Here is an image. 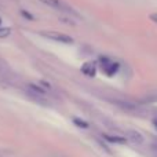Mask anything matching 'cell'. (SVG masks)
Masks as SVG:
<instances>
[{
	"instance_id": "4",
	"label": "cell",
	"mask_w": 157,
	"mask_h": 157,
	"mask_svg": "<svg viewBox=\"0 0 157 157\" xmlns=\"http://www.w3.org/2000/svg\"><path fill=\"white\" fill-rule=\"evenodd\" d=\"M80 71H81V73H83L84 76L95 77V75H97V72H98V65H97V62L88 61V62H84L83 65H81Z\"/></svg>"
},
{
	"instance_id": "3",
	"label": "cell",
	"mask_w": 157,
	"mask_h": 157,
	"mask_svg": "<svg viewBox=\"0 0 157 157\" xmlns=\"http://www.w3.org/2000/svg\"><path fill=\"white\" fill-rule=\"evenodd\" d=\"M41 3H44L46 6L48 7L54 8V10H58V11H62V13H68V14H72V15H76V11L68 4L65 3L63 0H40Z\"/></svg>"
},
{
	"instance_id": "9",
	"label": "cell",
	"mask_w": 157,
	"mask_h": 157,
	"mask_svg": "<svg viewBox=\"0 0 157 157\" xmlns=\"http://www.w3.org/2000/svg\"><path fill=\"white\" fill-rule=\"evenodd\" d=\"M19 14H21V15H24L25 18L30 19V21H32V19H33V15H32V14H29V13H28L26 10H21V11H19Z\"/></svg>"
},
{
	"instance_id": "11",
	"label": "cell",
	"mask_w": 157,
	"mask_h": 157,
	"mask_svg": "<svg viewBox=\"0 0 157 157\" xmlns=\"http://www.w3.org/2000/svg\"><path fill=\"white\" fill-rule=\"evenodd\" d=\"M152 124H153V127H155L156 130H157V117H155V119L152 120Z\"/></svg>"
},
{
	"instance_id": "2",
	"label": "cell",
	"mask_w": 157,
	"mask_h": 157,
	"mask_svg": "<svg viewBox=\"0 0 157 157\" xmlns=\"http://www.w3.org/2000/svg\"><path fill=\"white\" fill-rule=\"evenodd\" d=\"M44 39H48L51 41H55V43H61V44H73L75 40L71 37L69 35H65V33H61V32H41L40 33Z\"/></svg>"
},
{
	"instance_id": "12",
	"label": "cell",
	"mask_w": 157,
	"mask_h": 157,
	"mask_svg": "<svg viewBox=\"0 0 157 157\" xmlns=\"http://www.w3.org/2000/svg\"><path fill=\"white\" fill-rule=\"evenodd\" d=\"M2 76H3V69L0 68V77H2Z\"/></svg>"
},
{
	"instance_id": "1",
	"label": "cell",
	"mask_w": 157,
	"mask_h": 157,
	"mask_svg": "<svg viewBox=\"0 0 157 157\" xmlns=\"http://www.w3.org/2000/svg\"><path fill=\"white\" fill-rule=\"evenodd\" d=\"M97 65H98V69H101V72L108 77L116 76L120 72V68H121L120 62H117L116 59L108 57V55H101V57L98 58Z\"/></svg>"
},
{
	"instance_id": "7",
	"label": "cell",
	"mask_w": 157,
	"mask_h": 157,
	"mask_svg": "<svg viewBox=\"0 0 157 157\" xmlns=\"http://www.w3.org/2000/svg\"><path fill=\"white\" fill-rule=\"evenodd\" d=\"M73 123H75V124L77 125V127H80V128H84V130L90 127V124H88V123H87L86 120L80 119V117H75V119H73Z\"/></svg>"
},
{
	"instance_id": "10",
	"label": "cell",
	"mask_w": 157,
	"mask_h": 157,
	"mask_svg": "<svg viewBox=\"0 0 157 157\" xmlns=\"http://www.w3.org/2000/svg\"><path fill=\"white\" fill-rule=\"evenodd\" d=\"M149 19L153 22V24H156V25H157V13H152V14H149Z\"/></svg>"
},
{
	"instance_id": "8",
	"label": "cell",
	"mask_w": 157,
	"mask_h": 157,
	"mask_svg": "<svg viewBox=\"0 0 157 157\" xmlns=\"http://www.w3.org/2000/svg\"><path fill=\"white\" fill-rule=\"evenodd\" d=\"M11 35V29L10 28H4V26H0V39H4L8 37Z\"/></svg>"
},
{
	"instance_id": "6",
	"label": "cell",
	"mask_w": 157,
	"mask_h": 157,
	"mask_svg": "<svg viewBox=\"0 0 157 157\" xmlns=\"http://www.w3.org/2000/svg\"><path fill=\"white\" fill-rule=\"evenodd\" d=\"M127 139H130L131 142H134V144L136 145H141L142 142H144V136H142L141 132H138V131L135 130H130L127 132Z\"/></svg>"
},
{
	"instance_id": "5",
	"label": "cell",
	"mask_w": 157,
	"mask_h": 157,
	"mask_svg": "<svg viewBox=\"0 0 157 157\" xmlns=\"http://www.w3.org/2000/svg\"><path fill=\"white\" fill-rule=\"evenodd\" d=\"M102 138L109 144H116V145H124L127 144V138L120 135H109V134H103Z\"/></svg>"
}]
</instances>
